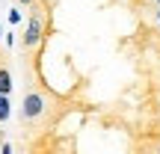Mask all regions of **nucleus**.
I'll return each instance as SVG.
<instances>
[{"label":"nucleus","instance_id":"obj_1","mask_svg":"<svg viewBox=\"0 0 160 154\" xmlns=\"http://www.w3.org/2000/svg\"><path fill=\"white\" fill-rule=\"evenodd\" d=\"M45 110H48L45 95H42L39 89H27V95H24V101H21V119L24 122H39L42 116H45Z\"/></svg>","mask_w":160,"mask_h":154},{"label":"nucleus","instance_id":"obj_2","mask_svg":"<svg viewBox=\"0 0 160 154\" xmlns=\"http://www.w3.org/2000/svg\"><path fill=\"white\" fill-rule=\"evenodd\" d=\"M42 36H45V12H42L39 6H36V9H33V15H30V21H27L24 39H21L24 51H33V47H39Z\"/></svg>","mask_w":160,"mask_h":154},{"label":"nucleus","instance_id":"obj_3","mask_svg":"<svg viewBox=\"0 0 160 154\" xmlns=\"http://www.w3.org/2000/svg\"><path fill=\"white\" fill-rule=\"evenodd\" d=\"M12 71H9V65H6V59H3V53H0V92L3 95H9L12 92Z\"/></svg>","mask_w":160,"mask_h":154},{"label":"nucleus","instance_id":"obj_4","mask_svg":"<svg viewBox=\"0 0 160 154\" xmlns=\"http://www.w3.org/2000/svg\"><path fill=\"white\" fill-rule=\"evenodd\" d=\"M12 116V104H9V95H3L0 92V122H9Z\"/></svg>","mask_w":160,"mask_h":154},{"label":"nucleus","instance_id":"obj_5","mask_svg":"<svg viewBox=\"0 0 160 154\" xmlns=\"http://www.w3.org/2000/svg\"><path fill=\"white\" fill-rule=\"evenodd\" d=\"M18 21H21V12L12 9V12H9V24H18Z\"/></svg>","mask_w":160,"mask_h":154},{"label":"nucleus","instance_id":"obj_6","mask_svg":"<svg viewBox=\"0 0 160 154\" xmlns=\"http://www.w3.org/2000/svg\"><path fill=\"white\" fill-rule=\"evenodd\" d=\"M157 27H160V6H157Z\"/></svg>","mask_w":160,"mask_h":154},{"label":"nucleus","instance_id":"obj_7","mask_svg":"<svg viewBox=\"0 0 160 154\" xmlns=\"http://www.w3.org/2000/svg\"><path fill=\"white\" fill-rule=\"evenodd\" d=\"M18 3H36V0H18Z\"/></svg>","mask_w":160,"mask_h":154},{"label":"nucleus","instance_id":"obj_8","mask_svg":"<svg viewBox=\"0 0 160 154\" xmlns=\"http://www.w3.org/2000/svg\"><path fill=\"white\" fill-rule=\"evenodd\" d=\"M0 39H3V27H0Z\"/></svg>","mask_w":160,"mask_h":154},{"label":"nucleus","instance_id":"obj_9","mask_svg":"<svg viewBox=\"0 0 160 154\" xmlns=\"http://www.w3.org/2000/svg\"><path fill=\"white\" fill-rule=\"evenodd\" d=\"M154 3H157V6H160V0H154Z\"/></svg>","mask_w":160,"mask_h":154}]
</instances>
